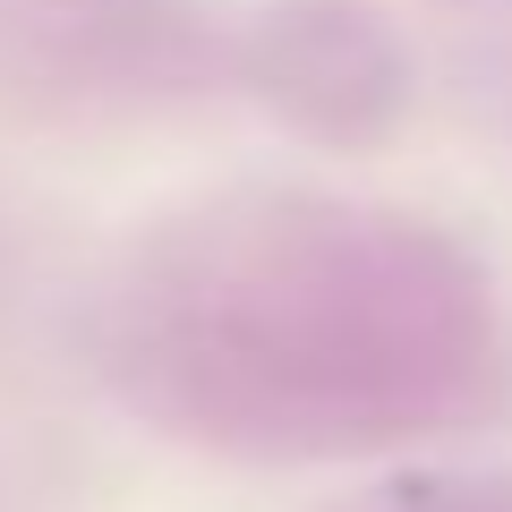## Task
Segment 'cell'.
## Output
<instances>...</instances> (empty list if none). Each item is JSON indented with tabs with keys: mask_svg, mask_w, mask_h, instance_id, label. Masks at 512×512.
<instances>
[{
	"mask_svg": "<svg viewBox=\"0 0 512 512\" xmlns=\"http://www.w3.org/2000/svg\"><path fill=\"white\" fill-rule=\"evenodd\" d=\"M103 367L154 419L248 453H359L495 410V282L419 214L222 197L171 214L103 291Z\"/></svg>",
	"mask_w": 512,
	"mask_h": 512,
	"instance_id": "cell-1",
	"label": "cell"
},
{
	"mask_svg": "<svg viewBox=\"0 0 512 512\" xmlns=\"http://www.w3.org/2000/svg\"><path fill=\"white\" fill-rule=\"evenodd\" d=\"M239 77L308 137L367 146L410 103L402 35L367 0H265L239 35Z\"/></svg>",
	"mask_w": 512,
	"mask_h": 512,
	"instance_id": "cell-2",
	"label": "cell"
}]
</instances>
